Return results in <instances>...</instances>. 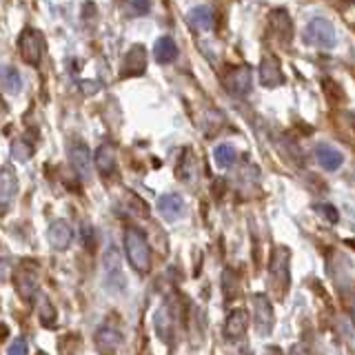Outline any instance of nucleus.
<instances>
[{"label":"nucleus","mask_w":355,"mask_h":355,"mask_svg":"<svg viewBox=\"0 0 355 355\" xmlns=\"http://www.w3.org/2000/svg\"><path fill=\"white\" fill-rule=\"evenodd\" d=\"M125 253L127 260L138 273H147L151 266V249L149 242L144 238V233L138 231L136 227H129L125 231Z\"/></svg>","instance_id":"f257e3e1"},{"label":"nucleus","mask_w":355,"mask_h":355,"mask_svg":"<svg viewBox=\"0 0 355 355\" xmlns=\"http://www.w3.org/2000/svg\"><path fill=\"white\" fill-rule=\"evenodd\" d=\"M44 49H47V42H44V36L38 29H22V33L18 36V51L22 60L29 67H38L42 62Z\"/></svg>","instance_id":"f03ea898"},{"label":"nucleus","mask_w":355,"mask_h":355,"mask_svg":"<svg viewBox=\"0 0 355 355\" xmlns=\"http://www.w3.org/2000/svg\"><path fill=\"white\" fill-rule=\"evenodd\" d=\"M304 42L311 47L331 49L336 44V27L327 18H313L304 29Z\"/></svg>","instance_id":"7ed1b4c3"},{"label":"nucleus","mask_w":355,"mask_h":355,"mask_svg":"<svg viewBox=\"0 0 355 355\" xmlns=\"http://www.w3.org/2000/svg\"><path fill=\"white\" fill-rule=\"evenodd\" d=\"M103 269H105V284L111 293H122L127 286L125 273H122V262H120V253L116 247H109L105 251L103 258Z\"/></svg>","instance_id":"20e7f679"},{"label":"nucleus","mask_w":355,"mask_h":355,"mask_svg":"<svg viewBox=\"0 0 355 355\" xmlns=\"http://www.w3.org/2000/svg\"><path fill=\"white\" fill-rule=\"evenodd\" d=\"M251 306H253V329L260 333V336H269L275 324V315H273V306L269 302V297L262 293H255L251 297Z\"/></svg>","instance_id":"39448f33"},{"label":"nucleus","mask_w":355,"mask_h":355,"mask_svg":"<svg viewBox=\"0 0 355 355\" xmlns=\"http://www.w3.org/2000/svg\"><path fill=\"white\" fill-rule=\"evenodd\" d=\"M253 85V71L249 64H238L225 76V89L231 96H247Z\"/></svg>","instance_id":"423d86ee"},{"label":"nucleus","mask_w":355,"mask_h":355,"mask_svg":"<svg viewBox=\"0 0 355 355\" xmlns=\"http://www.w3.org/2000/svg\"><path fill=\"white\" fill-rule=\"evenodd\" d=\"M69 162L83 180H89V175H92V153H89L85 142L80 140L69 142Z\"/></svg>","instance_id":"0eeeda50"},{"label":"nucleus","mask_w":355,"mask_h":355,"mask_svg":"<svg viewBox=\"0 0 355 355\" xmlns=\"http://www.w3.org/2000/svg\"><path fill=\"white\" fill-rule=\"evenodd\" d=\"M147 71V51H144L142 44H133L127 51L125 60H122V71L120 78H133V76H142Z\"/></svg>","instance_id":"6e6552de"},{"label":"nucleus","mask_w":355,"mask_h":355,"mask_svg":"<svg viewBox=\"0 0 355 355\" xmlns=\"http://www.w3.org/2000/svg\"><path fill=\"white\" fill-rule=\"evenodd\" d=\"M18 178L11 166H0V214L7 211L16 200Z\"/></svg>","instance_id":"1a4fd4ad"},{"label":"nucleus","mask_w":355,"mask_h":355,"mask_svg":"<svg viewBox=\"0 0 355 355\" xmlns=\"http://www.w3.org/2000/svg\"><path fill=\"white\" fill-rule=\"evenodd\" d=\"M260 83L266 89H275L284 83V73H282V67L280 60L275 55H264L262 62H260Z\"/></svg>","instance_id":"9d476101"},{"label":"nucleus","mask_w":355,"mask_h":355,"mask_svg":"<svg viewBox=\"0 0 355 355\" xmlns=\"http://www.w3.org/2000/svg\"><path fill=\"white\" fill-rule=\"evenodd\" d=\"M269 273H271V280L277 284V288H284L288 284V249L277 247L273 251Z\"/></svg>","instance_id":"9b49d317"},{"label":"nucleus","mask_w":355,"mask_h":355,"mask_svg":"<svg viewBox=\"0 0 355 355\" xmlns=\"http://www.w3.org/2000/svg\"><path fill=\"white\" fill-rule=\"evenodd\" d=\"M47 238H49V244L55 251L69 249V244L73 240V231L69 227V222H67V220H53L49 231H47Z\"/></svg>","instance_id":"f8f14e48"},{"label":"nucleus","mask_w":355,"mask_h":355,"mask_svg":"<svg viewBox=\"0 0 355 355\" xmlns=\"http://www.w3.org/2000/svg\"><path fill=\"white\" fill-rule=\"evenodd\" d=\"M16 291L20 297L25 300H31L38 291V275H36V269L33 266H20L18 273H16Z\"/></svg>","instance_id":"ddd939ff"},{"label":"nucleus","mask_w":355,"mask_h":355,"mask_svg":"<svg viewBox=\"0 0 355 355\" xmlns=\"http://www.w3.org/2000/svg\"><path fill=\"white\" fill-rule=\"evenodd\" d=\"M94 162H96V169L103 173V175H111L116 171V162H118V155H116V147L114 144H100L94 153Z\"/></svg>","instance_id":"4468645a"},{"label":"nucleus","mask_w":355,"mask_h":355,"mask_svg":"<svg viewBox=\"0 0 355 355\" xmlns=\"http://www.w3.org/2000/svg\"><path fill=\"white\" fill-rule=\"evenodd\" d=\"M247 329H249V315H247V311H242V309L231 311L227 322H225V336L229 340H240L244 333H247Z\"/></svg>","instance_id":"2eb2a0df"},{"label":"nucleus","mask_w":355,"mask_h":355,"mask_svg":"<svg viewBox=\"0 0 355 355\" xmlns=\"http://www.w3.org/2000/svg\"><path fill=\"white\" fill-rule=\"evenodd\" d=\"M189 25H191V29L198 33L211 31L216 25L214 11H211L209 7H193L191 11H189Z\"/></svg>","instance_id":"dca6fc26"},{"label":"nucleus","mask_w":355,"mask_h":355,"mask_svg":"<svg viewBox=\"0 0 355 355\" xmlns=\"http://www.w3.org/2000/svg\"><path fill=\"white\" fill-rule=\"evenodd\" d=\"M269 27L275 36H280V40H284V42H288L293 38V22H291V18H288L286 11H282V9H277L271 14Z\"/></svg>","instance_id":"f3484780"},{"label":"nucleus","mask_w":355,"mask_h":355,"mask_svg":"<svg viewBox=\"0 0 355 355\" xmlns=\"http://www.w3.org/2000/svg\"><path fill=\"white\" fill-rule=\"evenodd\" d=\"M315 158L322 164V169H327V171L340 169L342 162H344L342 153L338 149H333L331 144H318V147H315Z\"/></svg>","instance_id":"a211bd4d"},{"label":"nucleus","mask_w":355,"mask_h":355,"mask_svg":"<svg viewBox=\"0 0 355 355\" xmlns=\"http://www.w3.org/2000/svg\"><path fill=\"white\" fill-rule=\"evenodd\" d=\"M182 209H184V202L182 198L178 193H164L160 200H158V211L164 220H175L182 216Z\"/></svg>","instance_id":"6ab92c4d"},{"label":"nucleus","mask_w":355,"mask_h":355,"mask_svg":"<svg viewBox=\"0 0 355 355\" xmlns=\"http://www.w3.org/2000/svg\"><path fill=\"white\" fill-rule=\"evenodd\" d=\"M0 87H3L5 92L11 94V96H16V94L22 92V78H20L16 67L0 64Z\"/></svg>","instance_id":"aec40b11"},{"label":"nucleus","mask_w":355,"mask_h":355,"mask_svg":"<svg viewBox=\"0 0 355 355\" xmlns=\"http://www.w3.org/2000/svg\"><path fill=\"white\" fill-rule=\"evenodd\" d=\"M153 55H155V60H158L160 64H169L175 60V55H178V44L173 38L169 36H162L158 42H155V47H153Z\"/></svg>","instance_id":"412c9836"},{"label":"nucleus","mask_w":355,"mask_h":355,"mask_svg":"<svg viewBox=\"0 0 355 355\" xmlns=\"http://www.w3.org/2000/svg\"><path fill=\"white\" fill-rule=\"evenodd\" d=\"M214 160L218 166H222V169H229V166L236 164L238 160V151L231 147V144H218L216 151H214Z\"/></svg>","instance_id":"4be33fe9"},{"label":"nucleus","mask_w":355,"mask_h":355,"mask_svg":"<svg viewBox=\"0 0 355 355\" xmlns=\"http://www.w3.org/2000/svg\"><path fill=\"white\" fill-rule=\"evenodd\" d=\"M11 155H14V160L18 162H27L33 155V144L27 142L25 138H16L11 142Z\"/></svg>","instance_id":"5701e85b"},{"label":"nucleus","mask_w":355,"mask_h":355,"mask_svg":"<svg viewBox=\"0 0 355 355\" xmlns=\"http://www.w3.org/2000/svg\"><path fill=\"white\" fill-rule=\"evenodd\" d=\"M96 340L105 351H116V347L120 344V333H116L114 329H103V331H98Z\"/></svg>","instance_id":"b1692460"},{"label":"nucleus","mask_w":355,"mask_h":355,"mask_svg":"<svg viewBox=\"0 0 355 355\" xmlns=\"http://www.w3.org/2000/svg\"><path fill=\"white\" fill-rule=\"evenodd\" d=\"M7 355H29V344H27V340L18 338V340L11 342L9 349H7Z\"/></svg>","instance_id":"393cba45"},{"label":"nucleus","mask_w":355,"mask_h":355,"mask_svg":"<svg viewBox=\"0 0 355 355\" xmlns=\"http://www.w3.org/2000/svg\"><path fill=\"white\" fill-rule=\"evenodd\" d=\"M40 318L44 320V324H51V320L55 318V311H53V306L49 304V300L44 297V295H40Z\"/></svg>","instance_id":"a878e982"},{"label":"nucleus","mask_w":355,"mask_h":355,"mask_svg":"<svg viewBox=\"0 0 355 355\" xmlns=\"http://www.w3.org/2000/svg\"><path fill=\"white\" fill-rule=\"evenodd\" d=\"M127 3L136 14H147L151 7V0H127Z\"/></svg>","instance_id":"bb28decb"},{"label":"nucleus","mask_w":355,"mask_h":355,"mask_svg":"<svg viewBox=\"0 0 355 355\" xmlns=\"http://www.w3.org/2000/svg\"><path fill=\"white\" fill-rule=\"evenodd\" d=\"M315 209H318V214H324L331 222H338V211L333 209L331 205H318Z\"/></svg>","instance_id":"cd10ccee"},{"label":"nucleus","mask_w":355,"mask_h":355,"mask_svg":"<svg viewBox=\"0 0 355 355\" xmlns=\"http://www.w3.org/2000/svg\"><path fill=\"white\" fill-rule=\"evenodd\" d=\"M288 355H309V349L304 347V344H293L291 351H288Z\"/></svg>","instance_id":"c85d7f7f"},{"label":"nucleus","mask_w":355,"mask_h":355,"mask_svg":"<svg viewBox=\"0 0 355 355\" xmlns=\"http://www.w3.org/2000/svg\"><path fill=\"white\" fill-rule=\"evenodd\" d=\"M38 355H47V353H38Z\"/></svg>","instance_id":"c756f323"}]
</instances>
